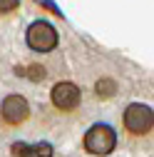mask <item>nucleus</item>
<instances>
[{"mask_svg": "<svg viewBox=\"0 0 154 157\" xmlns=\"http://www.w3.org/2000/svg\"><path fill=\"white\" fill-rule=\"evenodd\" d=\"M50 97H52V105H55L57 110L70 112V110H75L77 105H80L82 92H80V87H77L75 82H57V85L52 87Z\"/></svg>", "mask_w": 154, "mask_h": 157, "instance_id": "20e7f679", "label": "nucleus"}, {"mask_svg": "<svg viewBox=\"0 0 154 157\" xmlns=\"http://www.w3.org/2000/svg\"><path fill=\"white\" fill-rule=\"evenodd\" d=\"M17 5H20V0H0V13H13Z\"/></svg>", "mask_w": 154, "mask_h": 157, "instance_id": "6e6552de", "label": "nucleus"}, {"mask_svg": "<svg viewBox=\"0 0 154 157\" xmlns=\"http://www.w3.org/2000/svg\"><path fill=\"white\" fill-rule=\"evenodd\" d=\"M13 155L15 157H52V145H47V142H35V145L15 142Z\"/></svg>", "mask_w": 154, "mask_h": 157, "instance_id": "423d86ee", "label": "nucleus"}, {"mask_svg": "<svg viewBox=\"0 0 154 157\" xmlns=\"http://www.w3.org/2000/svg\"><path fill=\"white\" fill-rule=\"evenodd\" d=\"M82 145H85V150L90 152V155H100V157H105V155H109L114 147H117V132H114L109 125H92L87 132H85V140H82Z\"/></svg>", "mask_w": 154, "mask_h": 157, "instance_id": "f257e3e1", "label": "nucleus"}, {"mask_svg": "<svg viewBox=\"0 0 154 157\" xmlns=\"http://www.w3.org/2000/svg\"><path fill=\"white\" fill-rule=\"evenodd\" d=\"M25 43L35 52H50L57 48V30L45 20H35L25 33Z\"/></svg>", "mask_w": 154, "mask_h": 157, "instance_id": "f03ea898", "label": "nucleus"}, {"mask_svg": "<svg viewBox=\"0 0 154 157\" xmlns=\"http://www.w3.org/2000/svg\"><path fill=\"white\" fill-rule=\"evenodd\" d=\"M122 122L132 135H147L154 127V110L142 102H132L122 115Z\"/></svg>", "mask_w": 154, "mask_h": 157, "instance_id": "7ed1b4c3", "label": "nucleus"}, {"mask_svg": "<svg viewBox=\"0 0 154 157\" xmlns=\"http://www.w3.org/2000/svg\"><path fill=\"white\" fill-rule=\"evenodd\" d=\"M0 115H3V120L8 125H20L28 120V115H30V105L23 95H8L3 105H0Z\"/></svg>", "mask_w": 154, "mask_h": 157, "instance_id": "39448f33", "label": "nucleus"}, {"mask_svg": "<svg viewBox=\"0 0 154 157\" xmlns=\"http://www.w3.org/2000/svg\"><path fill=\"white\" fill-rule=\"evenodd\" d=\"M112 92H114V82L112 80H100L97 82V95L100 97H109Z\"/></svg>", "mask_w": 154, "mask_h": 157, "instance_id": "0eeeda50", "label": "nucleus"}]
</instances>
